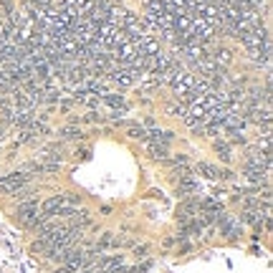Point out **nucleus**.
Wrapping results in <instances>:
<instances>
[{
  "label": "nucleus",
  "mask_w": 273,
  "mask_h": 273,
  "mask_svg": "<svg viewBox=\"0 0 273 273\" xmlns=\"http://www.w3.org/2000/svg\"><path fill=\"white\" fill-rule=\"evenodd\" d=\"M28 180H31L28 172H10V175L0 177V190L8 193V195H15L18 190H23L28 185Z\"/></svg>",
  "instance_id": "nucleus-1"
},
{
  "label": "nucleus",
  "mask_w": 273,
  "mask_h": 273,
  "mask_svg": "<svg viewBox=\"0 0 273 273\" xmlns=\"http://www.w3.org/2000/svg\"><path fill=\"white\" fill-rule=\"evenodd\" d=\"M215 220H218L220 233L228 235V238H238V235H240V230H243V223H240L238 218H233V215H223V213H220Z\"/></svg>",
  "instance_id": "nucleus-2"
},
{
  "label": "nucleus",
  "mask_w": 273,
  "mask_h": 273,
  "mask_svg": "<svg viewBox=\"0 0 273 273\" xmlns=\"http://www.w3.org/2000/svg\"><path fill=\"white\" fill-rule=\"evenodd\" d=\"M69 202H66V195H53V197H48L43 205H40V213L46 215V218H56L64 207H66Z\"/></svg>",
  "instance_id": "nucleus-3"
},
{
  "label": "nucleus",
  "mask_w": 273,
  "mask_h": 273,
  "mask_svg": "<svg viewBox=\"0 0 273 273\" xmlns=\"http://www.w3.org/2000/svg\"><path fill=\"white\" fill-rule=\"evenodd\" d=\"M175 190H177V195H182V197L195 195L197 190H200V182H197L193 175H187V177H180V180H175Z\"/></svg>",
  "instance_id": "nucleus-4"
},
{
  "label": "nucleus",
  "mask_w": 273,
  "mask_h": 273,
  "mask_svg": "<svg viewBox=\"0 0 273 273\" xmlns=\"http://www.w3.org/2000/svg\"><path fill=\"white\" fill-rule=\"evenodd\" d=\"M101 104H107V107H112V109H121V112L129 109L127 101H124V96H121V94H112V91H104V94H101Z\"/></svg>",
  "instance_id": "nucleus-5"
},
{
  "label": "nucleus",
  "mask_w": 273,
  "mask_h": 273,
  "mask_svg": "<svg viewBox=\"0 0 273 273\" xmlns=\"http://www.w3.org/2000/svg\"><path fill=\"white\" fill-rule=\"evenodd\" d=\"M147 152L152 159H167V144H162L157 139H147Z\"/></svg>",
  "instance_id": "nucleus-6"
},
{
  "label": "nucleus",
  "mask_w": 273,
  "mask_h": 273,
  "mask_svg": "<svg viewBox=\"0 0 273 273\" xmlns=\"http://www.w3.org/2000/svg\"><path fill=\"white\" fill-rule=\"evenodd\" d=\"M195 170H197V175H202V177H207V180H218V177H223V172H220L215 164H207V162H200Z\"/></svg>",
  "instance_id": "nucleus-7"
},
{
  "label": "nucleus",
  "mask_w": 273,
  "mask_h": 273,
  "mask_svg": "<svg viewBox=\"0 0 273 273\" xmlns=\"http://www.w3.org/2000/svg\"><path fill=\"white\" fill-rule=\"evenodd\" d=\"M124 127H127V134H129L132 139H142V142L150 139V134H147L144 127H139V124H124Z\"/></svg>",
  "instance_id": "nucleus-8"
},
{
  "label": "nucleus",
  "mask_w": 273,
  "mask_h": 273,
  "mask_svg": "<svg viewBox=\"0 0 273 273\" xmlns=\"http://www.w3.org/2000/svg\"><path fill=\"white\" fill-rule=\"evenodd\" d=\"M58 167H61V162H33L28 170H31V172H38V175H40V172H56Z\"/></svg>",
  "instance_id": "nucleus-9"
},
{
  "label": "nucleus",
  "mask_w": 273,
  "mask_h": 273,
  "mask_svg": "<svg viewBox=\"0 0 273 273\" xmlns=\"http://www.w3.org/2000/svg\"><path fill=\"white\" fill-rule=\"evenodd\" d=\"M215 152L220 155V159L230 162V144H228L225 139H218V142H215Z\"/></svg>",
  "instance_id": "nucleus-10"
},
{
  "label": "nucleus",
  "mask_w": 273,
  "mask_h": 273,
  "mask_svg": "<svg viewBox=\"0 0 273 273\" xmlns=\"http://www.w3.org/2000/svg\"><path fill=\"white\" fill-rule=\"evenodd\" d=\"M51 3H53V0H28V8H31L33 13H36V10H48V8H53Z\"/></svg>",
  "instance_id": "nucleus-11"
},
{
  "label": "nucleus",
  "mask_w": 273,
  "mask_h": 273,
  "mask_svg": "<svg viewBox=\"0 0 273 273\" xmlns=\"http://www.w3.org/2000/svg\"><path fill=\"white\" fill-rule=\"evenodd\" d=\"M61 137L64 139H76V137H81V132L74 129V127H66V129H61Z\"/></svg>",
  "instance_id": "nucleus-12"
},
{
  "label": "nucleus",
  "mask_w": 273,
  "mask_h": 273,
  "mask_svg": "<svg viewBox=\"0 0 273 273\" xmlns=\"http://www.w3.org/2000/svg\"><path fill=\"white\" fill-rule=\"evenodd\" d=\"M170 112H172L175 117L185 119V114H187V104H175V107H170Z\"/></svg>",
  "instance_id": "nucleus-13"
},
{
  "label": "nucleus",
  "mask_w": 273,
  "mask_h": 273,
  "mask_svg": "<svg viewBox=\"0 0 273 273\" xmlns=\"http://www.w3.org/2000/svg\"><path fill=\"white\" fill-rule=\"evenodd\" d=\"M233 137H230V142L228 144H245V137H243V132H230Z\"/></svg>",
  "instance_id": "nucleus-14"
},
{
  "label": "nucleus",
  "mask_w": 273,
  "mask_h": 273,
  "mask_svg": "<svg viewBox=\"0 0 273 273\" xmlns=\"http://www.w3.org/2000/svg\"><path fill=\"white\" fill-rule=\"evenodd\" d=\"M53 273H78L74 266H64V268H58V271H53Z\"/></svg>",
  "instance_id": "nucleus-15"
}]
</instances>
